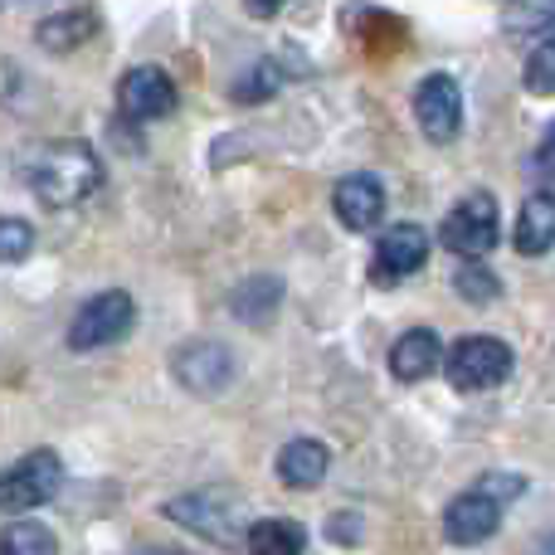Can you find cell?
<instances>
[{
  "instance_id": "6da1fadb",
  "label": "cell",
  "mask_w": 555,
  "mask_h": 555,
  "mask_svg": "<svg viewBox=\"0 0 555 555\" xmlns=\"http://www.w3.org/2000/svg\"><path fill=\"white\" fill-rule=\"evenodd\" d=\"M25 176H29V191H35L49 210H68V205H83L88 195L103 185V162H98V152L88 142L64 137V142L39 146V152L29 156Z\"/></svg>"
},
{
  "instance_id": "7a4b0ae2",
  "label": "cell",
  "mask_w": 555,
  "mask_h": 555,
  "mask_svg": "<svg viewBox=\"0 0 555 555\" xmlns=\"http://www.w3.org/2000/svg\"><path fill=\"white\" fill-rule=\"evenodd\" d=\"M244 507H249V502H244L234 488H201V492H185V498H171L162 512L176 521V527L195 531V537L215 541V546L244 551V537H249Z\"/></svg>"
},
{
  "instance_id": "3957f363",
  "label": "cell",
  "mask_w": 555,
  "mask_h": 555,
  "mask_svg": "<svg viewBox=\"0 0 555 555\" xmlns=\"http://www.w3.org/2000/svg\"><path fill=\"white\" fill-rule=\"evenodd\" d=\"M443 375H449V385L463 395L498 390L512 375V346L502 341V336H463V341L443 356Z\"/></svg>"
},
{
  "instance_id": "277c9868",
  "label": "cell",
  "mask_w": 555,
  "mask_h": 555,
  "mask_svg": "<svg viewBox=\"0 0 555 555\" xmlns=\"http://www.w3.org/2000/svg\"><path fill=\"white\" fill-rule=\"evenodd\" d=\"M502 220H498V201L488 191H473L443 215L439 224V244L453 254H463V263H482V254L498 244Z\"/></svg>"
},
{
  "instance_id": "5b68a950",
  "label": "cell",
  "mask_w": 555,
  "mask_h": 555,
  "mask_svg": "<svg viewBox=\"0 0 555 555\" xmlns=\"http://www.w3.org/2000/svg\"><path fill=\"white\" fill-rule=\"evenodd\" d=\"M132 326H137V302L122 287H107V293L88 297V302L78 307L74 326H68V351H78V356L103 351V346L122 341Z\"/></svg>"
},
{
  "instance_id": "8992f818",
  "label": "cell",
  "mask_w": 555,
  "mask_h": 555,
  "mask_svg": "<svg viewBox=\"0 0 555 555\" xmlns=\"http://www.w3.org/2000/svg\"><path fill=\"white\" fill-rule=\"evenodd\" d=\"M59 482H64V463H59V453H49V449L25 453L15 468L0 473V512L44 507V502L59 492Z\"/></svg>"
},
{
  "instance_id": "52a82bcc",
  "label": "cell",
  "mask_w": 555,
  "mask_h": 555,
  "mask_svg": "<svg viewBox=\"0 0 555 555\" xmlns=\"http://www.w3.org/2000/svg\"><path fill=\"white\" fill-rule=\"evenodd\" d=\"M414 117H420V132L434 146L453 142L463 127V88L453 74H429L414 88Z\"/></svg>"
},
{
  "instance_id": "ba28073f",
  "label": "cell",
  "mask_w": 555,
  "mask_h": 555,
  "mask_svg": "<svg viewBox=\"0 0 555 555\" xmlns=\"http://www.w3.org/2000/svg\"><path fill=\"white\" fill-rule=\"evenodd\" d=\"M117 107H122V117H132V122H162V117H171L176 113L171 74L156 64L127 68L122 83H117Z\"/></svg>"
},
{
  "instance_id": "9c48e42d",
  "label": "cell",
  "mask_w": 555,
  "mask_h": 555,
  "mask_svg": "<svg viewBox=\"0 0 555 555\" xmlns=\"http://www.w3.org/2000/svg\"><path fill=\"white\" fill-rule=\"evenodd\" d=\"M424 259H429V234H424L420 224H390V230L380 234V244H375V259H371L375 287H390V283H400V278L420 273Z\"/></svg>"
},
{
  "instance_id": "30bf717a",
  "label": "cell",
  "mask_w": 555,
  "mask_h": 555,
  "mask_svg": "<svg viewBox=\"0 0 555 555\" xmlns=\"http://www.w3.org/2000/svg\"><path fill=\"white\" fill-rule=\"evenodd\" d=\"M234 351L220 341H191L181 346V356H176V380L185 385L191 395H220L234 385Z\"/></svg>"
},
{
  "instance_id": "8fae6325",
  "label": "cell",
  "mask_w": 555,
  "mask_h": 555,
  "mask_svg": "<svg viewBox=\"0 0 555 555\" xmlns=\"http://www.w3.org/2000/svg\"><path fill=\"white\" fill-rule=\"evenodd\" d=\"M498 531H502V507L492 498H482L478 488L443 507V537H449V546H482Z\"/></svg>"
},
{
  "instance_id": "7c38bea8",
  "label": "cell",
  "mask_w": 555,
  "mask_h": 555,
  "mask_svg": "<svg viewBox=\"0 0 555 555\" xmlns=\"http://www.w3.org/2000/svg\"><path fill=\"white\" fill-rule=\"evenodd\" d=\"M332 205H336V220L346 224L351 234H365L380 224L385 215V185L375 181V176L356 171V176H341L332 191Z\"/></svg>"
},
{
  "instance_id": "4fadbf2b",
  "label": "cell",
  "mask_w": 555,
  "mask_h": 555,
  "mask_svg": "<svg viewBox=\"0 0 555 555\" xmlns=\"http://www.w3.org/2000/svg\"><path fill=\"white\" fill-rule=\"evenodd\" d=\"M326 473H332V449L317 439H293L283 453H278V482L293 492L322 488Z\"/></svg>"
},
{
  "instance_id": "5bb4252c",
  "label": "cell",
  "mask_w": 555,
  "mask_h": 555,
  "mask_svg": "<svg viewBox=\"0 0 555 555\" xmlns=\"http://www.w3.org/2000/svg\"><path fill=\"white\" fill-rule=\"evenodd\" d=\"M439 336L429 332V326H414V332H404L400 341L390 346V375L400 385H420L429 380L434 371H439Z\"/></svg>"
},
{
  "instance_id": "9a60e30c",
  "label": "cell",
  "mask_w": 555,
  "mask_h": 555,
  "mask_svg": "<svg viewBox=\"0 0 555 555\" xmlns=\"http://www.w3.org/2000/svg\"><path fill=\"white\" fill-rule=\"evenodd\" d=\"M551 244H555V201L551 191H531L517 210V254L541 259Z\"/></svg>"
},
{
  "instance_id": "2e32d148",
  "label": "cell",
  "mask_w": 555,
  "mask_h": 555,
  "mask_svg": "<svg viewBox=\"0 0 555 555\" xmlns=\"http://www.w3.org/2000/svg\"><path fill=\"white\" fill-rule=\"evenodd\" d=\"M278 302H283V283H278L273 273L244 278V283L230 293V312L240 317V322H249V326H269Z\"/></svg>"
},
{
  "instance_id": "e0dca14e",
  "label": "cell",
  "mask_w": 555,
  "mask_h": 555,
  "mask_svg": "<svg viewBox=\"0 0 555 555\" xmlns=\"http://www.w3.org/2000/svg\"><path fill=\"white\" fill-rule=\"evenodd\" d=\"M93 29H98L93 10H64V15L39 20L35 39H39V49H49V54H68V49H78L88 35H93Z\"/></svg>"
},
{
  "instance_id": "ac0fdd59",
  "label": "cell",
  "mask_w": 555,
  "mask_h": 555,
  "mask_svg": "<svg viewBox=\"0 0 555 555\" xmlns=\"http://www.w3.org/2000/svg\"><path fill=\"white\" fill-rule=\"evenodd\" d=\"M244 551H249V555H302L307 551V531L297 527V521L263 517V521H254V527H249Z\"/></svg>"
},
{
  "instance_id": "d6986e66",
  "label": "cell",
  "mask_w": 555,
  "mask_h": 555,
  "mask_svg": "<svg viewBox=\"0 0 555 555\" xmlns=\"http://www.w3.org/2000/svg\"><path fill=\"white\" fill-rule=\"evenodd\" d=\"M0 555H59V541L39 521H10L0 537Z\"/></svg>"
},
{
  "instance_id": "ffe728a7",
  "label": "cell",
  "mask_w": 555,
  "mask_h": 555,
  "mask_svg": "<svg viewBox=\"0 0 555 555\" xmlns=\"http://www.w3.org/2000/svg\"><path fill=\"white\" fill-rule=\"evenodd\" d=\"M278 88H283V68H278L273 59H259L249 74H240V83H234V103H269Z\"/></svg>"
},
{
  "instance_id": "44dd1931",
  "label": "cell",
  "mask_w": 555,
  "mask_h": 555,
  "mask_svg": "<svg viewBox=\"0 0 555 555\" xmlns=\"http://www.w3.org/2000/svg\"><path fill=\"white\" fill-rule=\"evenodd\" d=\"M453 287H459L463 302H498L502 297V283L488 263H463V269L453 273Z\"/></svg>"
},
{
  "instance_id": "7402d4cb",
  "label": "cell",
  "mask_w": 555,
  "mask_h": 555,
  "mask_svg": "<svg viewBox=\"0 0 555 555\" xmlns=\"http://www.w3.org/2000/svg\"><path fill=\"white\" fill-rule=\"evenodd\" d=\"M35 249V230L29 220H0V263H20Z\"/></svg>"
},
{
  "instance_id": "603a6c76",
  "label": "cell",
  "mask_w": 555,
  "mask_h": 555,
  "mask_svg": "<svg viewBox=\"0 0 555 555\" xmlns=\"http://www.w3.org/2000/svg\"><path fill=\"white\" fill-rule=\"evenodd\" d=\"M527 88L537 98H551L555 93V44H541L537 54L527 59Z\"/></svg>"
},
{
  "instance_id": "cb8c5ba5",
  "label": "cell",
  "mask_w": 555,
  "mask_h": 555,
  "mask_svg": "<svg viewBox=\"0 0 555 555\" xmlns=\"http://www.w3.org/2000/svg\"><path fill=\"white\" fill-rule=\"evenodd\" d=\"M478 492H482V498H492V502L502 507V498H521V492H527V482H521V478H507V473H492V478L478 482Z\"/></svg>"
},
{
  "instance_id": "d4e9b609",
  "label": "cell",
  "mask_w": 555,
  "mask_h": 555,
  "mask_svg": "<svg viewBox=\"0 0 555 555\" xmlns=\"http://www.w3.org/2000/svg\"><path fill=\"white\" fill-rule=\"evenodd\" d=\"M551 10H507V15H502V25L507 29H546L551 25Z\"/></svg>"
},
{
  "instance_id": "484cf974",
  "label": "cell",
  "mask_w": 555,
  "mask_h": 555,
  "mask_svg": "<svg viewBox=\"0 0 555 555\" xmlns=\"http://www.w3.org/2000/svg\"><path fill=\"white\" fill-rule=\"evenodd\" d=\"M137 555H176V551H156V546H146V551H137Z\"/></svg>"
}]
</instances>
